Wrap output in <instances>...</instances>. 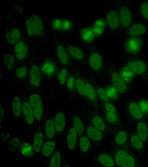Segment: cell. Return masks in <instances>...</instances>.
I'll list each match as a JSON object with an SVG mask.
<instances>
[{
    "mask_svg": "<svg viewBox=\"0 0 148 167\" xmlns=\"http://www.w3.org/2000/svg\"><path fill=\"white\" fill-rule=\"evenodd\" d=\"M21 102V119L24 122L27 138L31 142L36 128L34 115L29 101L24 100Z\"/></svg>",
    "mask_w": 148,
    "mask_h": 167,
    "instance_id": "obj_1",
    "label": "cell"
},
{
    "mask_svg": "<svg viewBox=\"0 0 148 167\" xmlns=\"http://www.w3.org/2000/svg\"><path fill=\"white\" fill-rule=\"evenodd\" d=\"M29 101L34 113L35 121V129L43 126L46 117L44 114V104L41 97L34 94L31 95Z\"/></svg>",
    "mask_w": 148,
    "mask_h": 167,
    "instance_id": "obj_2",
    "label": "cell"
},
{
    "mask_svg": "<svg viewBox=\"0 0 148 167\" xmlns=\"http://www.w3.org/2000/svg\"><path fill=\"white\" fill-rule=\"evenodd\" d=\"M58 141L56 139L44 141L39 156L42 165L47 166L48 162L56 148Z\"/></svg>",
    "mask_w": 148,
    "mask_h": 167,
    "instance_id": "obj_3",
    "label": "cell"
},
{
    "mask_svg": "<svg viewBox=\"0 0 148 167\" xmlns=\"http://www.w3.org/2000/svg\"><path fill=\"white\" fill-rule=\"evenodd\" d=\"M26 26L31 36H39L43 32L44 27L41 19L37 15L30 17L26 21Z\"/></svg>",
    "mask_w": 148,
    "mask_h": 167,
    "instance_id": "obj_4",
    "label": "cell"
},
{
    "mask_svg": "<svg viewBox=\"0 0 148 167\" xmlns=\"http://www.w3.org/2000/svg\"><path fill=\"white\" fill-rule=\"evenodd\" d=\"M44 140L42 126L35 129L32 139L31 142L33 147L34 159L39 156Z\"/></svg>",
    "mask_w": 148,
    "mask_h": 167,
    "instance_id": "obj_5",
    "label": "cell"
},
{
    "mask_svg": "<svg viewBox=\"0 0 148 167\" xmlns=\"http://www.w3.org/2000/svg\"><path fill=\"white\" fill-rule=\"evenodd\" d=\"M143 44V40L139 36H132L128 38L125 43V50L131 54L138 53L140 51Z\"/></svg>",
    "mask_w": 148,
    "mask_h": 167,
    "instance_id": "obj_6",
    "label": "cell"
},
{
    "mask_svg": "<svg viewBox=\"0 0 148 167\" xmlns=\"http://www.w3.org/2000/svg\"><path fill=\"white\" fill-rule=\"evenodd\" d=\"M44 141L56 139V131L53 115L46 117L43 125Z\"/></svg>",
    "mask_w": 148,
    "mask_h": 167,
    "instance_id": "obj_7",
    "label": "cell"
},
{
    "mask_svg": "<svg viewBox=\"0 0 148 167\" xmlns=\"http://www.w3.org/2000/svg\"><path fill=\"white\" fill-rule=\"evenodd\" d=\"M116 164L124 167H133L135 163L134 159L126 151L121 150L117 153L115 157Z\"/></svg>",
    "mask_w": 148,
    "mask_h": 167,
    "instance_id": "obj_8",
    "label": "cell"
},
{
    "mask_svg": "<svg viewBox=\"0 0 148 167\" xmlns=\"http://www.w3.org/2000/svg\"><path fill=\"white\" fill-rule=\"evenodd\" d=\"M53 115L56 131V139L58 142L60 136L65 126V117L64 113L60 111H57Z\"/></svg>",
    "mask_w": 148,
    "mask_h": 167,
    "instance_id": "obj_9",
    "label": "cell"
},
{
    "mask_svg": "<svg viewBox=\"0 0 148 167\" xmlns=\"http://www.w3.org/2000/svg\"><path fill=\"white\" fill-rule=\"evenodd\" d=\"M18 149L20 154L23 157L29 159H34L33 145L30 141L21 139Z\"/></svg>",
    "mask_w": 148,
    "mask_h": 167,
    "instance_id": "obj_10",
    "label": "cell"
},
{
    "mask_svg": "<svg viewBox=\"0 0 148 167\" xmlns=\"http://www.w3.org/2000/svg\"><path fill=\"white\" fill-rule=\"evenodd\" d=\"M52 28L55 30L60 31H67L71 29L73 26L69 20L61 19H55L51 22Z\"/></svg>",
    "mask_w": 148,
    "mask_h": 167,
    "instance_id": "obj_11",
    "label": "cell"
},
{
    "mask_svg": "<svg viewBox=\"0 0 148 167\" xmlns=\"http://www.w3.org/2000/svg\"><path fill=\"white\" fill-rule=\"evenodd\" d=\"M11 110L13 117L15 121H19L21 119L22 102L19 98L14 97L11 103Z\"/></svg>",
    "mask_w": 148,
    "mask_h": 167,
    "instance_id": "obj_12",
    "label": "cell"
},
{
    "mask_svg": "<svg viewBox=\"0 0 148 167\" xmlns=\"http://www.w3.org/2000/svg\"><path fill=\"white\" fill-rule=\"evenodd\" d=\"M120 17L122 26L127 28L130 25L132 21V14L129 8L126 6H123L120 10Z\"/></svg>",
    "mask_w": 148,
    "mask_h": 167,
    "instance_id": "obj_13",
    "label": "cell"
},
{
    "mask_svg": "<svg viewBox=\"0 0 148 167\" xmlns=\"http://www.w3.org/2000/svg\"><path fill=\"white\" fill-rule=\"evenodd\" d=\"M29 80L30 84L33 86H39L41 81L40 71L39 67L34 65L31 67L29 73Z\"/></svg>",
    "mask_w": 148,
    "mask_h": 167,
    "instance_id": "obj_14",
    "label": "cell"
},
{
    "mask_svg": "<svg viewBox=\"0 0 148 167\" xmlns=\"http://www.w3.org/2000/svg\"><path fill=\"white\" fill-rule=\"evenodd\" d=\"M107 21L109 27L112 30H116L119 25L120 19L119 15L115 10H111L106 14Z\"/></svg>",
    "mask_w": 148,
    "mask_h": 167,
    "instance_id": "obj_15",
    "label": "cell"
},
{
    "mask_svg": "<svg viewBox=\"0 0 148 167\" xmlns=\"http://www.w3.org/2000/svg\"><path fill=\"white\" fill-rule=\"evenodd\" d=\"M111 80L114 87L119 92L123 94L127 90L126 85L118 73L115 72L112 73Z\"/></svg>",
    "mask_w": 148,
    "mask_h": 167,
    "instance_id": "obj_16",
    "label": "cell"
},
{
    "mask_svg": "<svg viewBox=\"0 0 148 167\" xmlns=\"http://www.w3.org/2000/svg\"><path fill=\"white\" fill-rule=\"evenodd\" d=\"M137 12L141 20L148 24V0H141L139 2Z\"/></svg>",
    "mask_w": 148,
    "mask_h": 167,
    "instance_id": "obj_17",
    "label": "cell"
},
{
    "mask_svg": "<svg viewBox=\"0 0 148 167\" xmlns=\"http://www.w3.org/2000/svg\"><path fill=\"white\" fill-rule=\"evenodd\" d=\"M14 51L16 57L18 59L23 60L25 58L27 54V46L25 42L19 41L15 44Z\"/></svg>",
    "mask_w": 148,
    "mask_h": 167,
    "instance_id": "obj_18",
    "label": "cell"
},
{
    "mask_svg": "<svg viewBox=\"0 0 148 167\" xmlns=\"http://www.w3.org/2000/svg\"><path fill=\"white\" fill-rule=\"evenodd\" d=\"M127 66L131 69L135 74L141 75L146 70L145 63L140 60L132 61L127 64Z\"/></svg>",
    "mask_w": 148,
    "mask_h": 167,
    "instance_id": "obj_19",
    "label": "cell"
},
{
    "mask_svg": "<svg viewBox=\"0 0 148 167\" xmlns=\"http://www.w3.org/2000/svg\"><path fill=\"white\" fill-rule=\"evenodd\" d=\"M21 37V32L18 29L13 28L7 31L4 34L5 39L9 44L15 43Z\"/></svg>",
    "mask_w": 148,
    "mask_h": 167,
    "instance_id": "obj_20",
    "label": "cell"
},
{
    "mask_svg": "<svg viewBox=\"0 0 148 167\" xmlns=\"http://www.w3.org/2000/svg\"><path fill=\"white\" fill-rule=\"evenodd\" d=\"M43 74L47 77H52L55 74L56 67L55 63L52 61L49 60L44 62L41 67Z\"/></svg>",
    "mask_w": 148,
    "mask_h": 167,
    "instance_id": "obj_21",
    "label": "cell"
},
{
    "mask_svg": "<svg viewBox=\"0 0 148 167\" xmlns=\"http://www.w3.org/2000/svg\"><path fill=\"white\" fill-rule=\"evenodd\" d=\"M58 142L55 150L49 159L47 166L59 167L61 166V154L60 150L58 149Z\"/></svg>",
    "mask_w": 148,
    "mask_h": 167,
    "instance_id": "obj_22",
    "label": "cell"
},
{
    "mask_svg": "<svg viewBox=\"0 0 148 167\" xmlns=\"http://www.w3.org/2000/svg\"><path fill=\"white\" fill-rule=\"evenodd\" d=\"M146 31L145 26L141 23L133 24L128 29V34L132 36H139L145 33Z\"/></svg>",
    "mask_w": 148,
    "mask_h": 167,
    "instance_id": "obj_23",
    "label": "cell"
},
{
    "mask_svg": "<svg viewBox=\"0 0 148 167\" xmlns=\"http://www.w3.org/2000/svg\"><path fill=\"white\" fill-rule=\"evenodd\" d=\"M89 62L91 68L96 71L101 68L102 64V59L100 55L96 52L91 55L89 57Z\"/></svg>",
    "mask_w": 148,
    "mask_h": 167,
    "instance_id": "obj_24",
    "label": "cell"
},
{
    "mask_svg": "<svg viewBox=\"0 0 148 167\" xmlns=\"http://www.w3.org/2000/svg\"><path fill=\"white\" fill-rule=\"evenodd\" d=\"M80 35L82 40L87 43L92 42L95 36L92 28H90L82 29L80 32Z\"/></svg>",
    "mask_w": 148,
    "mask_h": 167,
    "instance_id": "obj_25",
    "label": "cell"
},
{
    "mask_svg": "<svg viewBox=\"0 0 148 167\" xmlns=\"http://www.w3.org/2000/svg\"><path fill=\"white\" fill-rule=\"evenodd\" d=\"M105 20L102 18L97 19L94 22L92 29L95 35L99 36L103 32L106 27Z\"/></svg>",
    "mask_w": 148,
    "mask_h": 167,
    "instance_id": "obj_26",
    "label": "cell"
},
{
    "mask_svg": "<svg viewBox=\"0 0 148 167\" xmlns=\"http://www.w3.org/2000/svg\"><path fill=\"white\" fill-rule=\"evenodd\" d=\"M120 76L125 82L129 84L133 79L135 73L126 66L122 69L120 72Z\"/></svg>",
    "mask_w": 148,
    "mask_h": 167,
    "instance_id": "obj_27",
    "label": "cell"
},
{
    "mask_svg": "<svg viewBox=\"0 0 148 167\" xmlns=\"http://www.w3.org/2000/svg\"><path fill=\"white\" fill-rule=\"evenodd\" d=\"M21 142V139L19 137L12 136L9 139L6 147L11 153L14 152L19 149Z\"/></svg>",
    "mask_w": 148,
    "mask_h": 167,
    "instance_id": "obj_28",
    "label": "cell"
},
{
    "mask_svg": "<svg viewBox=\"0 0 148 167\" xmlns=\"http://www.w3.org/2000/svg\"><path fill=\"white\" fill-rule=\"evenodd\" d=\"M77 133L73 128H71L67 136V146L70 150H73L75 147L77 140Z\"/></svg>",
    "mask_w": 148,
    "mask_h": 167,
    "instance_id": "obj_29",
    "label": "cell"
},
{
    "mask_svg": "<svg viewBox=\"0 0 148 167\" xmlns=\"http://www.w3.org/2000/svg\"><path fill=\"white\" fill-rule=\"evenodd\" d=\"M56 52L60 62L64 65L67 64L69 57L67 53L64 48L61 45H59L56 49Z\"/></svg>",
    "mask_w": 148,
    "mask_h": 167,
    "instance_id": "obj_30",
    "label": "cell"
},
{
    "mask_svg": "<svg viewBox=\"0 0 148 167\" xmlns=\"http://www.w3.org/2000/svg\"><path fill=\"white\" fill-rule=\"evenodd\" d=\"M86 133L88 137L94 140H99L102 137L101 132L98 129L92 126H90L87 128Z\"/></svg>",
    "mask_w": 148,
    "mask_h": 167,
    "instance_id": "obj_31",
    "label": "cell"
},
{
    "mask_svg": "<svg viewBox=\"0 0 148 167\" xmlns=\"http://www.w3.org/2000/svg\"><path fill=\"white\" fill-rule=\"evenodd\" d=\"M137 130L138 135L141 140L145 141L147 138V129L145 124L143 122L139 123L137 126Z\"/></svg>",
    "mask_w": 148,
    "mask_h": 167,
    "instance_id": "obj_32",
    "label": "cell"
},
{
    "mask_svg": "<svg viewBox=\"0 0 148 167\" xmlns=\"http://www.w3.org/2000/svg\"><path fill=\"white\" fill-rule=\"evenodd\" d=\"M129 110L132 115L135 119H141L143 117V113L138 105L135 102H131L129 105Z\"/></svg>",
    "mask_w": 148,
    "mask_h": 167,
    "instance_id": "obj_33",
    "label": "cell"
},
{
    "mask_svg": "<svg viewBox=\"0 0 148 167\" xmlns=\"http://www.w3.org/2000/svg\"><path fill=\"white\" fill-rule=\"evenodd\" d=\"M68 51L69 54L76 59L81 60L84 57L82 52L76 47L71 46L68 47Z\"/></svg>",
    "mask_w": 148,
    "mask_h": 167,
    "instance_id": "obj_34",
    "label": "cell"
},
{
    "mask_svg": "<svg viewBox=\"0 0 148 167\" xmlns=\"http://www.w3.org/2000/svg\"><path fill=\"white\" fill-rule=\"evenodd\" d=\"M3 61L5 68L8 69H10L14 65L15 60L12 55L8 53H6L4 54L3 56Z\"/></svg>",
    "mask_w": 148,
    "mask_h": 167,
    "instance_id": "obj_35",
    "label": "cell"
},
{
    "mask_svg": "<svg viewBox=\"0 0 148 167\" xmlns=\"http://www.w3.org/2000/svg\"><path fill=\"white\" fill-rule=\"evenodd\" d=\"M98 159L100 162L105 166L112 167L114 166V163L113 160L106 154H101L99 156Z\"/></svg>",
    "mask_w": 148,
    "mask_h": 167,
    "instance_id": "obj_36",
    "label": "cell"
},
{
    "mask_svg": "<svg viewBox=\"0 0 148 167\" xmlns=\"http://www.w3.org/2000/svg\"><path fill=\"white\" fill-rule=\"evenodd\" d=\"M74 128L77 133L80 135L84 130V125L82 122L77 117H75L73 120Z\"/></svg>",
    "mask_w": 148,
    "mask_h": 167,
    "instance_id": "obj_37",
    "label": "cell"
},
{
    "mask_svg": "<svg viewBox=\"0 0 148 167\" xmlns=\"http://www.w3.org/2000/svg\"><path fill=\"white\" fill-rule=\"evenodd\" d=\"M75 86L78 92L81 95H86V85L81 79H77L75 81Z\"/></svg>",
    "mask_w": 148,
    "mask_h": 167,
    "instance_id": "obj_38",
    "label": "cell"
},
{
    "mask_svg": "<svg viewBox=\"0 0 148 167\" xmlns=\"http://www.w3.org/2000/svg\"><path fill=\"white\" fill-rule=\"evenodd\" d=\"M93 124L96 128L100 131L104 130L105 126L102 119L100 117L95 116L93 119Z\"/></svg>",
    "mask_w": 148,
    "mask_h": 167,
    "instance_id": "obj_39",
    "label": "cell"
},
{
    "mask_svg": "<svg viewBox=\"0 0 148 167\" xmlns=\"http://www.w3.org/2000/svg\"><path fill=\"white\" fill-rule=\"evenodd\" d=\"M140 138L135 135L132 136L131 138V141L132 145L136 149H140L143 146V144Z\"/></svg>",
    "mask_w": 148,
    "mask_h": 167,
    "instance_id": "obj_40",
    "label": "cell"
},
{
    "mask_svg": "<svg viewBox=\"0 0 148 167\" xmlns=\"http://www.w3.org/2000/svg\"><path fill=\"white\" fill-rule=\"evenodd\" d=\"M90 145V142L86 137H82L80 141V147L82 151L86 152L89 149Z\"/></svg>",
    "mask_w": 148,
    "mask_h": 167,
    "instance_id": "obj_41",
    "label": "cell"
},
{
    "mask_svg": "<svg viewBox=\"0 0 148 167\" xmlns=\"http://www.w3.org/2000/svg\"><path fill=\"white\" fill-rule=\"evenodd\" d=\"M138 105L143 113L148 114V100L141 99L138 101Z\"/></svg>",
    "mask_w": 148,
    "mask_h": 167,
    "instance_id": "obj_42",
    "label": "cell"
},
{
    "mask_svg": "<svg viewBox=\"0 0 148 167\" xmlns=\"http://www.w3.org/2000/svg\"><path fill=\"white\" fill-rule=\"evenodd\" d=\"M106 91L109 97L113 99H116L118 98V91L114 87L111 86H108Z\"/></svg>",
    "mask_w": 148,
    "mask_h": 167,
    "instance_id": "obj_43",
    "label": "cell"
},
{
    "mask_svg": "<svg viewBox=\"0 0 148 167\" xmlns=\"http://www.w3.org/2000/svg\"><path fill=\"white\" fill-rule=\"evenodd\" d=\"M127 139L126 134L124 131H121L119 132L116 135L115 141L119 145H121L124 144Z\"/></svg>",
    "mask_w": 148,
    "mask_h": 167,
    "instance_id": "obj_44",
    "label": "cell"
},
{
    "mask_svg": "<svg viewBox=\"0 0 148 167\" xmlns=\"http://www.w3.org/2000/svg\"><path fill=\"white\" fill-rule=\"evenodd\" d=\"M27 73V68L25 66L22 67L17 68L16 71V74L19 78H25L26 76Z\"/></svg>",
    "mask_w": 148,
    "mask_h": 167,
    "instance_id": "obj_45",
    "label": "cell"
},
{
    "mask_svg": "<svg viewBox=\"0 0 148 167\" xmlns=\"http://www.w3.org/2000/svg\"><path fill=\"white\" fill-rule=\"evenodd\" d=\"M86 94L89 98L91 100H94L96 97L95 92L93 87L89 84H86Z\"/></svg>",
    "mask_w": 148,
    "mask_h": 167,
    "instance_id": "obj_46",
    "label": "cell"
},
{
    "mask_svg": "<svg viewBox=\"0 0 148 167\" xmlns=\"http://www.w3.org/2000/svg\"><path fill=\"white\" fill-rule=\"evenodd\" d=\"M67 74V71L65 69H63L59 72L58 75V79L59 83L63 84L66 79Z\"/></svg>",
    "mask_w": 148,
    "mask_h": 167,
    "instance_id": "obj_47",
    "label": "cell"
},
{
    "mask_svg": "<svg viewBox=\"0 0 148 167\" xmlns=\"http://www.w3.org/2000/svg\"><path fill=\"white\" fill-rule=\"evenodd\" d=\"M97 93L100 98L104 101H107L108 100V97L106 91L103 88H99L97 90Z\"/></svg>",
    "mask_w": 148,
    "mask_h": 167,
    "instance_id": "obj_48",
    "label": "cell"
},
{
    "mask_svg": "<svg viewBox=\"0 0 148 167\" xmlns=\"http://www.w3.org/2000/svg\"><path fill=\"white\" fill-rule=\"evenodd\" d=\"M108 120L110 122H114L116 119V115L115 112H108L106 115Z\"/></svg>",
    "mask_w": 148,
    "mask_h": 167,
    "instance_id": "obj_49",
    "label": "cell"
},
{
    "mask_svg": "<svg viewBox=\"0 0 148 167\" xmlns=\"http://www.w3.org/2000/svg\"><path fill=\"white\" fill-rule=\"evenodd\" d=\"M11 137L10 134L6 132H1V137L2 143H5L8 139Z\"/></svg>",
    "mask_w": 148,
    "mask_h": 167,
    "instance_id": "obj_50",
    "label": "cell"
},
{
    "mask_svg": "<svg viewBox=\"0 0 148 167\" xmlns=\"http://www.w3.org/2000/svg\"><path fill=\"white\" fill-rule=\"evenodd\" d=\"M5 108L0 102V129H1L2 127V120L4 118L5 115Z\"/></svg>",
    "mask_w": 148,
    "mask_h": 167,
    "instance_id": "obj_51",
    "label": "cell"
},
{
    "mask_svg": "<svg viewBox=\"0 0 148 167\" xmlns=\"http://www.w3.org/2000/svg\"><path fill=\"white\" fill-rule=\"evenodd\" d=\"M106 110L108 112H115L116 109L114 106L110 103H107L105 106Z\"/></svg>",
    "mask_w": 148,
    "mask_h": 167,
    "instance_id": "obj_52",
    "label": "cell"
},
{
    "mask_svg": "<svg viewBox=\"0 0 148 167\" xmlns=\"http://www.w3.org/2000/svg\"><path fill=\"white\" fill-rule=\"evenodd\" d=\"M74 79L72 77H70L67 82V86L70 89H72L74 84Z\"/></svg>",
    "mask_w": 148,
    "mask_h": 167,
    "instance_id": "obj_53",
    "label": "cell"
},
{
    "mask_svg": "<svg viewBox=\"0 0 148 167\" xmlns=\"http://www.w3.org/2000/svg\"><path fill=\"white\" fill-rule=\"evenodd\" d=\"M16 7H15V11L18 13H21L23 11V8L20 5H16Z\"/></svg>",
    "mask_w": 148,
    "mask_h": 167,
    "instance_id": "obj_54",
    "label": "cell"
}]
</instances>
